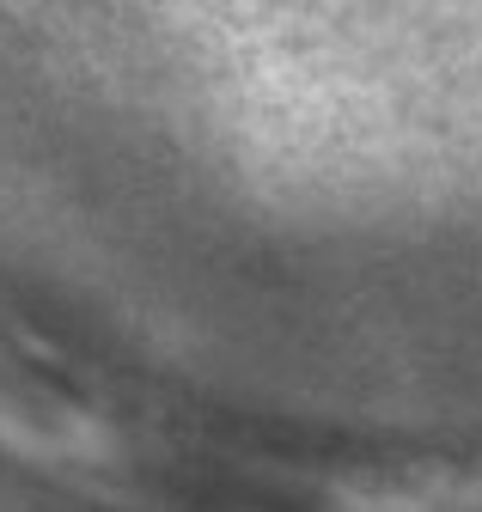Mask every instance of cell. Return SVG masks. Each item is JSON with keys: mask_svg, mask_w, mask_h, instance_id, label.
<instances>
[{"mask_svg": "<svg viewBox=\"0 0 482 512\" xmlns=\"http://www.w3.org/2000/svg\"><path fill=\"white\" fill-rule=\"evenodd\" d=\"M342 512H482V470H421L354 488Z\"/></svg>", "mask_w": 482, "mask_h": 512, "instance_id": "6da1fadb", "label": "cell"}]
</instances>
